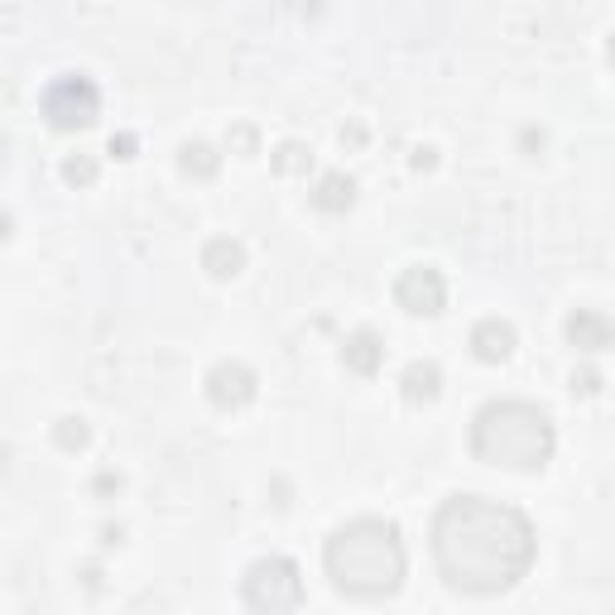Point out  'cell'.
Masks as SVG:
<instances>
[{"label":"cell","mask_w":615,"mask_h":615,"mask_svg":"<svg viewBox=\"0 0 615 615\" xmlns=\"http://www.w3.org/2000/svg\"><path fill=\"white\" fill-rule=\"evenodd\" d=\"M534 524L505 500L452 496L433 515V558L457 592H510L534 563Z\"/></svg>","instance_id":"6da1fadb"},{"label":"cell","mask_w":615,"mask_h":615,"mask_svg":"<svg viewBox=\"0 0 615 615\" xmlns=\"http://www.w3.org/2000/svg\"><path fill=\"white\" fill-rule=\"evenodd\" d=\"M322 568H328L332 587L360 601H380L394 596L404 587V539L390 520L360 515L346 520L342 529H332V539L322 544Z\"/></svg>","instance_id":"7a4b0ae2"},{"label":"cell","mask_w":615,"mask_h":615,"mask_svg":"<svg viewBox=\"0 0 615 615\" xmlns=\"http://www.w3.org/2000/svg\"><path fill=\"white\" fill-rule=\"evenodd\" d=\"M558 448L553 418L529 400H490L472 418V452L486 466H510V472H539Z\"/></svg>","instance_id":"3957f363"},{"label":"cell","mask_w":615,"mask_h":615,"mask_svg":"<svg viewBox=\"0 0 615 615\" xmlns=\"http://www.w3.org/2000/svg\"><path fill=\"white\" fill-rule=\"evenodd\" d=\"M240 596L256 615H288L304 601V577H298V563L284 558V553H270V558H256L240 577Z\"/></svg>","instance_id":"277c9868"},{"label":"cell","mask_w":615,"mask_h":615,"mask_svg":"<svg viewBox=\"0 0 615 615\" xmlns=\"http://www.w3.org/2000/svg\"><path fill=\"white\" fill-rule=\"evenodd\" d=\"M39 111L54 130H82L102 116V87H96L87 72H63V78H54L44 87Z\"/></svg>","instance_id":"5b68a950"},{"label":"cell","mask_w":615,"mask_h":615,"mask_svg":"<svg viewBox=\"0 0 615 615\" xmlns=\"http://www.w3.org/2000/svg\"><path fill=\"white\" fill-rule=\"evenodd\" d=\"M394 304L404 312H418V318H433V312H442V304H448V284H442V274L433 264H409L400 280H394Z\"/></svg>","instance_id":"8992f818"},{"label":"cell","mask_w":615,"mask_h":615,"mask_svg":"<svg viewBox=\"0 0 615 615\" xmlns=\"http://www.w3.org/2000/svg\"><path fill=\"white\" fill-rule=\"evenodd\" d=\"M208 400L216 409H246L256 400V370L240 366V360H222L208 370Z\"/></svg>","instance_id":"52a82bcc"},{"label":"cell","mask_w":615,"mask_h":615,"mask_svg":"<svg viewBox=\"0 0 615 615\" xmlns=\"http://www.w3.org/2000/svg\"><path fill=\"white\" fill-rule=\"evenodd\" d=\"M568 342L577 346V352H606V346L615 342V322L606 318L601 308H577L568 318Z\"/></svg>","instance_id":"ba28073f"},{"label":"cell","mask_w":615,"mask_h":615,"mask_svg":"<svg viewBox=\"0 0 615 615\" xmlns=\"http://www.w3.org/2000/svg\"><path fill=\"white\" fill-rule=\"evenodd\" d=\"M472 352L481 356V360H510V352H515V328L505 318H481L476 328H472Z\"/></svg>","instance_id":"9c48e42d"},{"label":"cell","mask_w":615,"mask_h":615,"mask_svg":"<svg viewBox=\"0 0 615 615\" xmlns=\"http://www.w3.org/2000/svg\"><path fill=\"white\" fill-rule=\"evenodd\" d=\"M202 270L216 274V280H236V274L246 270V246L232 236H212L208 246H202Z\"/></svg>","instance_id":"30bf717a"},{"label":"cell","mask_w":615,"mask_h":615,"mask_svg":"<svg viewBox=\"0 0 615 615\" xmlns=\"http://www.w3.org/2000/svg\"><path fill=\"white\" fill-rule=\"evenodd\" d=\"M342 360H346V370H356V376H376L380 360H385V342L370 328H360L342 342Z\"/></svg>","instance_id":"8fae6325"},{"label":"cell","mask_w":615,"mask_h":615,"mask_svg":"<svg viewBox=\"0 0 615 615\" xmlns=\"http://www.w3.org/2000/svg\"><path fill=\"white\" fill-rule=\"evenodd\" d=\"M400 390L409 404H433L442 394V370L433 360H409L404 376H400Z\"/></svg>","instance_id":"7c38bea8"},{"label":"cell","mask_w":615,"mask_h":615,"mask_svg":"<svg viewBox=\"0 0 615 615\" xmlns=\"http://www.w3.org/2000/svg\"><path fill=\"white\" fill-rule=\"evenodd\" d=\"M352 202H356V178L352 174H336V168H332V174H322L318 178V188H312V208H318V212H346V208H352Z\"/></svg>","instance_id":"4fadbf2b"},{"label":"cell","mask_w":615,"mask_h":615,"mask_svg":"<svg viewBox=\"0 0 615 615\" xmlns=\"http://www.w3.org/2000/svg\"><path fill=\"white\" fill-rule=\"evenodd\" d=\"M178 168H184L188 178H216V168H222V154H216L208 140H188L184 150H178Z\"/></svg>","instance_id":"5bb4252c"},{"label":"cell","mask_w":615,"mask_h":615,"mask_svg":"<svg viewBox=\"0 0 615 615\" xmlns=\"http://www.w3.org/2000/svg\"><path fill=\"white\" fill-rule=\"evenodd\" d=\"M308 164H312V154L298 140H284L280 150H274V168H280V174H304Z\"/></svg>","instance_id":"9a60e30c"},{"label":"cell","mask_w":615,"mask_h":615,"mask_svg":"<svg viewBox=\"0 0 615 615\" xmlns=\"http://www.w3.org/2000/svg\"><path fill=\"white\" fill-rule=\"evenodd\" d=\"M54 438H58V448L82 452V448H87V424H82V418H58Z\"/></svg>","instance_id":"2e32d148"},{"label":"cell","mask_w":615,"mask_h":615,"mask_svg":"<svg viewBox=\"0 0 615 615\" xmlns=\"http://www.w3.org/2000/svg\"><path fill=\"white\" fill-rule=\"evenodd\" d=\"M63 178H68V184H92V178H96V159H92V154H72V159L63 164Z\"/></svg>","instance_id":"e0dca14e"},{"label":"cell","mask_w":615,"mask_h":615,"mask_svg":"<svg viewBox=\"0 0 615 615\" xmlns=\"http://www.w3.org/2000/svg\"><path fill=\"white\" fill-rule=\"evenodd\" d=\"M596 385H601V380H596V370H582V376H572V390H582V394H592Z\"/></svg>","instance_id":"ac0fdd59"},{"label":"cell","mask_w":615,"mask_h":615,"mask_svg":"<svg viewBox=\"0 0 615 615\" xmlns=\"http://www.w3.org/2000/svg\"><path fill=\"white\" fill-rule=\"evenodd\" d=\"M130 150H135V140H130V135H120V140H111V154H120V159H126V154Z\"/></svg>","instance_id":"d6986e66"},{"label":"cell","mask_w":615,"mask_h":615,"mask_svg":"<svg viewBox=\"0 0 615 615\" xmlns=\"http://www.w3.org/2000/svg\"><path fill=\"white\" fill-rule=\"evenodd\" d=\"M606 58H611V68H615V39H611V48H606Z\"/></svg>","instance_id":"ffe728a7"}]
</instances>
